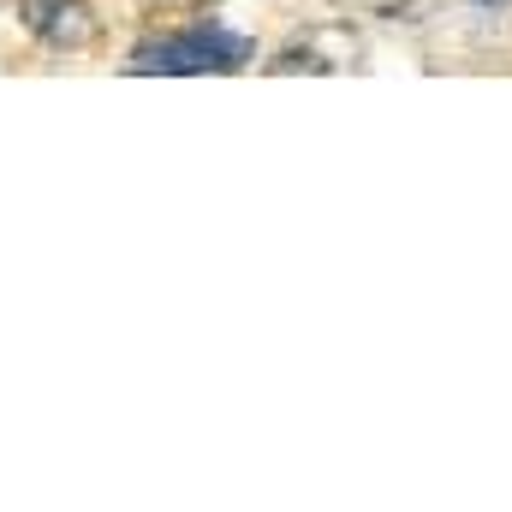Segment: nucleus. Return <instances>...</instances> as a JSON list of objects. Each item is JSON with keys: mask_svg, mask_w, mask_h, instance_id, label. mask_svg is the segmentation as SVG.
Listing matches in <instances>:
<instances>
[{"mask_svg": "<svg viewBox=\"0 0 512 512\" xmlns=\"http://www.w3.org/2000/svg\"><path fill=\"white\" fill-rule=\"evenodd\" d=\"M251 36L215 24V18H197L185 30H167V36H149L137 42L126 60V72H161V78H203V72H239L251 66Z\"/></svg>", "mask_w": 512, "mask_h": 512, "instance_id": "f257e3e1", "label": "nucleus"}, {"mask_svg": "<svg viewBox=\"0 0 512 512\" xmlns=\"http://www.w3.org/2000/svg\"><path fill=\"white\" fill-rule=\"evenodd\" d=\"M18 18H24V30H30L42 48H54V54H84V48L96 42V12H90V0H18Z\"/></svg>", "mask_w": 512, "mask_h": 512, "instance_id": "f03ea898", "label": "nucleus"}, {"mask_svg": "<svg viewBox=\"0 0 512 512\" xmlns=\"http://www.w3.org/2000/svg\"><path fill=\"white\" fill-rule=\"evenodd\" d=\"M209 6H221V0H143V12H155V18H203Z\"/></svg>", "mask_w": 512, "mask_h": 512, "instance_id": "7ed1b4c3", "label": "nucleus"}, {"mask_svg": "<svg viewBox=\"0 0 512 512\" xmlns=\"http://www.w3.org/2000/svg\"><path fill=\"white\" fill-rule=\"evenodd\" d=\"M471 6H512V0H471Z\"/></svg>", "mask_w": 512, "mask_h": 512, "instance_id": "20e7f679", "label": "nucleus"}]
</instances>
